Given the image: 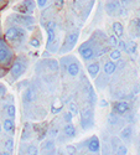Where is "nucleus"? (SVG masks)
I'll return each instance as SVG.
<instances>
[{"label":"nucleus","instance_id":"24","mask_svg":"<svg viewBox=\"0 0 140 155\" xmlns=\"http://www.w3.org/2000/svg\"><path fill=\"white\" fill-rule=\"evenodd\" d=\"M9 56V51L5 48V47H2L0 48V62H4Z\"/></svg>","mask_w":140,"mask_h":155},{"label":"nucleus","instance_id":"29","mask_svg":"<svg viewBox=\"0 0 140 155\" xmlns=\"http://www.w3.org/2000/svg\"><path fill=\"white\" fill-rule=\"evenodd\" d=\"M118 46H119L120 50L125 51V52H128V45H126L124 41H118Z\"/></svg>","mask_w":140,"mask_h":155},{"label":"nucleus","instance_id":"37","mask_svg":"<svg viewBox=\"0 0 140 155\" xmlns=\"http://www.w3.org/2000/svg\"><path fill=\"white\" fill-rule=\"evenodd\" d=\"M46 4H47V0H37V5H39V8H44Z\"/></svg>","mask_w":140,"mask_h":155},{"label":"nucleus","instance_id":"18","mask_svg":"<svg viewBox=\"0 0 140 155\" xmlns=\"http://www.w3.org/2000/svg\"><path fill=\"white\" fill-rule=\"evenodd\" d=\"M77 40H78V32H73V34L68 35V37H67V45H70V48L73 47V45H76Z\"/></svg>","mask_w":140,"mask_h":155},{"label":"nucleus","instance_id":"21","mask_svg":"<svg viewBox=\"0 0 140 155\" xmlns=\"http://www.w3.org/2000/svg\"><path fill=\"white\" fill-rule=\"evenodd\" d=\"M62 107H63L62 102H61L60 99H56L55 103L52 104V113H58V112L62 109Z\"/></svg>","mask_w":140,"mask_h":155},{"label":"nucleus","instance_id":"1","mask_svg":"<svg viewBox=\"0 0 140 155\" xmlns=\"http://www.w3.org/2000/svg\"><path fill=\"white\" fill-rule=\"evenodd\" d=\"M25 62L22 60H16L14 62V64H12V67H11V76H12V78H19V77L25 72Z\"/></svg>","mask_w":140,"mask_h":155},{"label":"nucleus","instance_id":"14","mask_svg":"<svg viewBox=\"0 0 140 155\" xmlns=\"http://www.w3.org/2000/svg\"><path fill=\"white\" fill-rule=\"evenodd\" d=\"M117 70V64L114 63L113 61H108L106 64H104V72L107 73V74H112V73H114V71Z\"/></svg>","mask_w":140,"mask_h":155},{"label":"nucleus","instance_id":"10","mask_svg":"<svg viewBox=\"0 0 140 155\" xmlns=\"http://www.w3.org/2000/svg\"><path fill=\"white\" fill-rule=\"evenodd\" d=\"M18 35H19V31H18V28H10L6 34H5V37H6V40L9 41H14L18 38Z\"/></svg>","mask_w":140,"mask_h":155},{"label":"nucleus","instance_id":"27","mask_svg":"<svg viewBox=\"0 0 140 155\" xmlns=\"http://www.w3.org/2000/svg\"><path fill=\"white\" fill-rule=\"evenodd\" d=\"M135 51H136V44L135 42H130L128 45V52L129 54H134Z\"/></svg>","mask_w":140,"mask_h":155},{"label":"nucleus","instance_id":"16","mask_svg":"<svg viewBox=\"0 0 140 155\" xmlns=\"http://www.w3.org/2000/svg\"><path fill=\"white\" fill-rule=\"evenodd\" d=\"M35 98H36L35 91H34L32 88H29L28 91L25 92V96H24V101H25V102H32Z\"/></svg>","mask_w":140,"mask_h":155},{"label":"nucleus","instance_id":"28","mask_svg":"<svg viewBox=\"0 0 140 155\" xmlns=\"http://www.w3.org/2000/svg\"><path fill=\"white\" fill-rule=\"evenodd\" d=\"M90 102L92 103V104H94V102H96V94L93 92L92 87H90Z\"/></svg>","mask_w":140,"mask_h":155},{"label":"nucleus","instance_id":"43","mask_svg":"<svg viewBox=\"0 0 140 155\" xmlns=\"http://www.w3.org/2000/svg\"><path fill=\"white\" fill-rule=\"evenodd\" d=\"M0 130H2V124H0Z\"/></svg>","mask_w":140,"mask_h":155},{"label":"nucleus","instance_id":"26","mask_svg":"<svg viewBox=\"0 0 140 155\" xmlns=\"http://www.w3.org/2000/svg\"><path fill=\"white\" fill-rule=\"evenodd\" d=\"M117 154H120V155H124V154H128V149H126L123 144H120L118 148H117Z\"/></svg>","mask_w":140,"mask_h":155},{"label":"nucleus","instance_id":"4","mask_svg":"<svg viewBox=\"0 0 140 155\" xmlns=\"http://www.w3.org/2000/svg\"><path fill=\"white\" fill-rule=\"evenodd\" d=\"M106 10L108 14L110 15H116L117 12H120V4L118 0H112V2H109L107 5H106Z\"/></svg>","mask_w":140,"mask_h":155},{"label":"nucleus","instance_id":"7","mask_svg":"<svg viewBox=\"0 0 140 155\" xmlns=\"http://www.w3.org/2000/svg\"><path fill=\"white\" fill-rule=\"evenodd\" d=\"M88 150L92 153H99L100 150V144H99V139L97 137H92L88 141Z\"/></svg>","mask_w":140,"mask_h":155},{"label":"nucleus","instance_id":"35","mask_svg":"<svg viewBox=\"0 0 140 155\" xmlns=\"http://www.w3.org/2000/svg\"><path fill=\"white\" fill-rule=\"evenodd\" d=\"M18 31H19L18 38H20V40H22V38H25V31H24L21 28H19V29H18Z\"/></svg>","mask_w":140,"mask_h":155},{"label":"nucleus","instance_id":"42","mask_svg":"<svg viewBox=\"0 0 140 155\" xmlns=\"http://www.w3.org/2000/svg\"><path fill=\"white\" fill-rule=\"evenodd\" d=\"M138 150L140 151V143H139V145H138Z\"/></svg>","mask_w":140,"mask_h":155},{"label":"nucleus","instance_id":"32","mask_svg":"<svg viewBox=\"0 0 140 155\" xmlns=\"http://www.w3.org/2000/svg\"><path fill=\"white\" fill-rule=\"evenodd\" d=\"M72 117H73V113L72 112H67V113H65V117H63V118H65V120L66 122H71L72 120Z\"/></svg>","mask_w":140,"mask_h":155},{"label":"nucleus","instance_id":"20","mask_svg":"<svg viewBox=\"0 0 140 155\" xmlns=\"http://www.w3.org/2000/svg\"><path fill=\"white\" fill-rule=\"evenodd\" d=\"M42 151H54V141L52 140H47L42 144L41 147Z\"/></svg>","mask_w":140,"mask_h":155},{"label":"nucleus","instance_id":"40","mask_svg":"<svg viewBox=\"0 0 140 155\" xmlns=\"http://www.w3.org/2000/svg\"><path fill=\"white\" fill-rule=\"evenodd\" d=\"M107 106V102L106 101H100V107H106Z\"/></svg>","mask_w":140,"mask_h":155},{"label":"nucleus","instance_id":"2","mask_svg":"<svg viewBox=\"0 0 140 155\" xmlns=\"http://www.w3.org/2000/svg\"><path fill=\"white\" fill-rule=\"evenodd\" d=\"M12 19H14V21L19 22L20 25H24V26H31L35 22L34 18L30 15H14Z\"/></svg>","mask_w":140,"mask_h":155},{"label":"nucleus","instance_id":"5","mask_svg":"<svg viewBox=\"0 0 140 155\" xmlns=\"http://www.w3.org/2000/svg\"><path fill=\"white\" fill-rule=\"evenodd\" d=\"M113 110L118 114H125L129 110V104L126 102H117V103H114Z\"/></svg>","mask_w":140,"mask_h":155},{"label":"nucleus","instance_id":"12","mask_svg":"<svg viewBox=\"0 0 140 155\" xmlns=\"http://www.w3.org/2000/svg\"><path fill=\"white\" fill-rule=\"evenodd\" d=\"M88 72L92 77H96L99 73V63L98 62H93L91 64H88Z\"/></svg>","mask_w":140,"mask_h":155},{"label":"nucleus","instance_id":"25","mask_svg":"<svg viewBox=\"0 0 140 155\" xmlns=\"http://www.w3.org/2000/svg\"><path fill=\"white\" fill-rule=\"evenodd\" d=\"M6 112H8V115H9L10 118H14L15 117V107L12 106V104L6 108Z\"/></svg>","mask_w":140,"mask_h":155},{"label":"nucleus","instance_id":"3","mask_svg":"<svg viewBox=\"0 0 140 155\" xmlns=\"http://www.w3.org/2000/svg\"><path fill=\"white\" fill-rule=\"evenodd\" d=\"M80 51H81V55H82V57L84 58V60H91V58H93V56H94V51H93V48L91 47V46H88V44H83L81 47H80Z\"/></svg>","mask_w":140,"mask_h":155},{"label":"nucleus","instance_id":"34","mask_svg":"<svg viewBox=\"0 0 140 155\" xmlns=\"http://www.w3.org/2000/svg\"><path fill=\"white\" fill-rule=\"evenodd\" d=\"M70 110H71L73 114H77V113H78V109H77V107H76V104H74L73 102L70 104Z\"/></svg>","mask_w":140,"mask_h":155},{"label":"nucleus","instance_id":"8","mask_svg":"<svg viewBox=\"0 0 140 155\" xmlns=\"http://www.w3.org/2000/svg\"><path fill=\"white\" fill-rule=\"evenodd\" d=\"M90 123L91 125L93 124V114L91 110H88V109H84L82 112V127L86 129V124Z\"/></svg>","mask_w":140,"mask_h":155},{"label":"nucleus","instance_id":"9","mask_svg":"<svg viewBox=\"0 0 140 155\" xmlns=\"http://www.w3.org/2000/svg\"><path fill=\"white\" fill-rule=\"evenodd\" d=\"M55 22H50V24H47V45H50V44H52L54 42V40H55Z\"/></svg>","mask_w":140,"mask_h":155},{"label":"nucleus","instance_id":"36","mask_svg":"<svg viewBox=\"0 0 140 155\" xmlns=\"http://www.w3.org/2000/svg\"><path fill=\"white\" fill-rule=\"evenodd\" d=\"M67 151L70 153V154H76V151H77V149H76L74 147H72V145H67Z\"/></svg>","mask_w":140,"mask_h":155},{"label":"nucleus","instance_id":"23","mask_svg":"<svg viewBox=\"0 0 140 155\" xmlns=\"http://www.w3.org/2000/svg\"><path fill=\"white\" fill-rule=\"evenodd\" d=\"M5 150L9 151V153H12V150H14V140H12L11 138L5 141Z\"/></svg>","mask_w":140,"mask_h":155},{"label":"nucleus","instance_id":"13","mask_svg":"<svg viewBox=\"0 0 140 155\" xmlns=\"http://www.w3.org/2000/svg\"><path fill=\"white\" fill-rule=\"evenodd\" d=\"M113 31H114V35H116L117 37H122L123 36V32H124L123 25L120 22H114L113 24Z\"/></svg>","mask_w":140,"mask_h":155},{"label":"nucleus","instance_id":"30","mask_svg":"<svg viewBox=\"0 0 140 155\" xmlns=\"http://www.w3.org/2000/svg\"><path fill=\"white\" fill-rule=\"evenodd\" d=\"M109 44L112 45V46H117L118 45V38H117V36H110L109 37Z\"/></svg>","mask_w":140,"mask_h":155},{"label":"nucleus","instance_id":"38","mask_svg":"<svg viewBox=\"0 0 140 155\" xmlns=\"http://www.w3.org/2000/svg\"><path fill=\"white\" fill-rule=\"evenodd\" d=\"M5 93V87L3 84H0V96H3Z\"/></svg>","mask_w":140,"mask_h":155},{"label":"nucleus","instance_id":"15","mask_svg":"<svg viewBox=\"0 0 140 155\" xmlns=\"http://www.w3.org/2000/svg\"><path fill=\"white\" fill-rule=\"evenodd\" d=\"M67 71H68V74H71V76H77L78 74V72H80V66H78V63H76V62H73V63H71L70 66H68V68H67Z\"/></svg>","mask_w":140,"mask_h":155},{"label":"nucleus","instance_id":"11","mask_svg":"<svg viewBox=\"0 0 140 155\" xmlns=\"http://www.w3.org/2000/svg\"><path fill=\"white\" fill-rule=\"evenodd\" d=\"M132 135H133V129H132V127H125L123 130H122V133H120V138H122L123 140H130Z\"/></svg>","mask_w":140,"mask_h":155},{"label":"nucleus","instance_id":"44","mask_svg":"<svg viewBox=\"0 0 140 155\" xmlns=\"http://www.w3.org/2000/svg\"><path fill=\"white\" fill-rule=\"evenodd\" d=\"M0 2H4V0H0Z\"/></svg>","mask_w":140,"mask_h":155},{"label":"nucleus","instance_id":"6","mask_svg":"<svg viewBox=\"0 0 140 155\" xmlns=\"http://www.w3.org/2000/svg\"><path fill=\"white\" fill-rule=\"evenodd\" d=\"M21 5H22V6L19 8V10H20L21 12H25V14H32L34 8H35L32 0H24Z\"/></svg>","mask_w":140,"mask_h":155},{"label":"nucleus","instance_id":"41","mask_svg":"<svg viewBox=\"0 0 140 155\" xmlns=\"http://www.w3.org/2000/svg\"><path fill=\"white\" fill-rule=\"evenodd\" d=\"M136 25H138V29H140V19L136 20Z\"/></svg>","mask_w":140,"mask_h":155},{"label":"nucleus","instance_id":"39","mask_svg":"<svg viewBox=\"0 0 140 155\" xmlns=\"http://www.w3.org/2000/svg\"><path fill=\"white\" fill-rule=\"evenodd\" d=\"M51 134H52V135H57L58 134V129H54V130L51 132Z\"/></svg>","mask_w":140,"mask_h":155},{"label":"nucleus","instance_id":"22","mask_svg":"<svg viewBox=\"0 0 140 155\" xmlns=\"http://www.w3.org/2000/svg\"><path fill=\"white\" fill-rule=\"evenodd\" d=\"M109 56H110V58H112L113 61H118V60H120V57H122L120 50H113Z\"/></svg>","mask_w":140,"mask_h":155},{"label":"nucleus","instance_id":"19","mask_svg":"<svg viewBox=\"0 0 140 155\" xmlns=\"http://www.w3.org/2000/svg\"><path fill=\"white\" fill-rule=\"evenodd\" d=\"M3 127H4V130L5 132H8V133L9 132H12V130H14V122H12V119H5Z\"/></svg>","mask_w":140,"mask_h":155},{"label":"nucleus","instance_id":"17","mask_svg":"<svg viewBox=\"0 0 140 155\" xmlns=\"http://www.w3.org/2000/svg\"><path fill=\"white\" fill-rule=\"evenodd\" d=\"M63 132H65V134H66L67 137H70V138H73V137H74V134H76L74 127L71 124V122H70L68 124H66L65 129H63Z\"/></svg>","mask_w":140,"mask_h":155},{"label":"nucleus","instance_id":"33","mask_svg":"<svg viewBox=\"0 0 140 155\" xmlns=\"http://www.w3.org/2000/svg\"><path fill=\"white\" fill-rule=\"evenodd\" d=\"M30 45L32 47H40V41L37 40V38H32V40L30 41Z\"/></svg>","mask_w":140,"mask_h":155},{"label":"nucleus","instance_id":"31","mask_svg":"<svg viewBox=\"0 0 140 155\" xmlns=\"http://www.w3.org/2000/svg\"><path fill=\"white\" fill-rule=\"evenodd\" d=\"M39 151H37V148L35 147V145H30L29 148H28V154H32V155H35V154H37Z\"/></svg>","mask_w":140,"mask_h":155}]
</instances>
